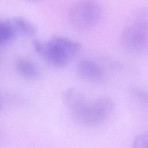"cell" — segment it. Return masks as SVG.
<instances>
[{
	"mask_svg": "<svg viewBox=\"0 0 148 148\" xmlns=\"http://www.w3.org/2000/svg\"><path fill=\"white\" fill-rule=\"evenodd\" d=\"M77 70L82 78L90 82H98L103 77L101 68L96 62L91 60H86L80 62Z\"/></svg>",
	"mask_w": 148,
	"mask_h": 148,
	"instance_id": "cell-5",
	"label": "cell"
},
{
	"mask_svg": "<svg viewBox=\"0 0 148 148\" xmlns=\"http://www.w3.org/2000/svg\"><path fill=\"white\" fill-rule=\"evenodd\" d=\"M62 98L65 105L71 112L82 106L87 101L80 91L74 88L65 90Z\"/></svg>",
	"mask_w": 148,
	"mask_h": 148,
	"instance_id": "cell-8",
	"label": "cell"
},
{
	"mask_svg": "<svg viewBox=\"0 0 148 148\" xmlns=\"http://www.w3.org/2000/svg\"><path fill=\"white\" fill-rule=\"evenodd\" d=\"M16 36V33L9 18L0 20V45L9 43Z\"/></svg>",
	"mask_w": 148,
	"mask_h": 148,
	"instance_id": "cell-9",
	"label": "cell"
},
{
	"mask_svg": "<svg viewBox=\"0 0 148 148\" xmlns=\"http://www.w3.org/2000/svg\"><path fill=\"white\" fill-rule=\"evenodd\" d=\"M41 57L49 64L56 67L65 66L71 58L62 49L50 39L45 44Z\"/></svg>",
	"mask_w": 148,
	"mask_h": 148,
	"instance_id": "cell-4",
	"label": "cell"
},
{
	"mask_svg": "<svg viewBox=\"0 0 148 148\" xmlns=\"http://www.w3.org/2000/svg\"><path fill=\"white\" fill-rule=\"evenodd\" d=\"M148 143V136L147 134L137 136L133 141V146L136 148H147Z\"/></svg>",
	"mask_w": 148,
	"mask_h": 148,
	"instance_id": "cell-10",
	"label": "cell"
},
{
	"mask_svg": "<svg viewBox=\"0 0 148 148\" xmlns=\"http://www.w3.org/2000/svg\"><path fill=\"white\" fill-rule=\"evenodd\" d=\"M25 1H28V2H37V1H40V0H24Z\"/></svg>",
	"mask_w": 148,
	"mask_h": 148,
	"instance_id": "cell-13",
	"label": "cell"
},
{
	"mask_svg": "<svg viewBox=\"0 0 148 148\" xmlns=\"http://www.w3.org/2000/svg\"><path fill=\"white\" fill-rule=\"evenodd\" d=\"M131 92L137 100L140 101L143 103H147V93L145 92L144 90L138 87H134Z\"/></svg>",
	"mask_w": 148,
	"mask_h": 148,
	"instance_id": "cell-11",
	"label": "cell"
},
{
	"mask_svg": "<svg viewBox=\"0 0 148 148\" xmlns=\"http://www.w3.org/2000/svg\"><path fill=\"white\" fill-rule=\"evenodd\" d=\"M1 108V101H0V109Z\"/></svg>",
	"mask_w": 148,
	"mask_h": 148,
	"instance_id": "cell-14",
	"label": "cell"
},
{
	"mask_svg": "<svg viewBox=\"0 0 148 148\" xmlns=\"http://www.w3.org/2000/svg\"><path fill=\"white\" fill-rule=\"evenodd\" d=\"M32 45L35 51L41 56L44 50L45 44L42 43L39 40L37 39H33L32 40Z\"/></svg>",
	"mask_w": 148,
	"mask_h": 148,
	"instance_id": "cell-12",
	"label": "cell"
},
{
	"mask_svg": "<svg viewBox=\"0 0 148 148\" xmlns=\"http://www.w3.org/2000/svg\"><path fill=\"white\" fill-rule=\"evenodd\" d=\"M100 6L91 0H83L72 7L69 13L72 24L80 29H87L95 25L101 19Z\"/></svg>",
	"mask_w": 148,
	"mask_h": 148,
	"instance_id": "cell-2",
	"label": "cell"
},
{
	"mask_svg": "<svg viewBox=\"0 0 148 148\" xmlns=\"http://www.w3.org/2000/svg\"><path fill=\"white\" fill-rule=\"evenodd\" d=\"M121 42L128 50L143 51L147 44V26L143 22H135L128 26L121 35Z\"/></svg>",
	"mask_w": 148,
	"mask_h": 148,
	"instance_id": "cell-3",
	"label": "cell"
},
{
	"mask_svg": "<svg viewBox=\"0 0 148 148\" xmlns=\"http://www.w3.org/2000/svg\"><path fill=\"white\" fill-rule=\"evenodd\" d=\"M17 36H32L36 32L35 26L29 21L21 17H12L9 18Z\"/></svg>",
	"mask_w": 148,
	"mask_h": 148,
	"instance_id": "cell-6",
	"label": "cell"
},
{
	"mask_svg": "<svg viewBox=\"0 0 148 148\" xmlns=\"http://www.w3.org/2000/svg\"><path fill=\"white\" fill-rule=\"evenodd\" d=\"M114 105L109 98H98L84 104L71 112L75 119L87 125H97L103 122L113 112Z\"/></svg>",
	"mask_w": 148,
	"mask_h": 148,
	"instance_id": "cell-1",
	"label": "cell"
},
{
	"mask_svg": "<svg viewBox=\"0 0 148 148\" xmlns=\"http://www.w3.org/2000/svg\"><path fill=\"white\" fill-rule=\"evenodd\" d=\"M15 66L18 73L23 77L32 79L38 75V70L36 65L31 60L23 57H18L16 59Z\"/></svg>",
	"mask_w": 148,
	"mask_h": 148,
	"instance_id": "cell-7",
	"label": "cell"
}]
</instances>
